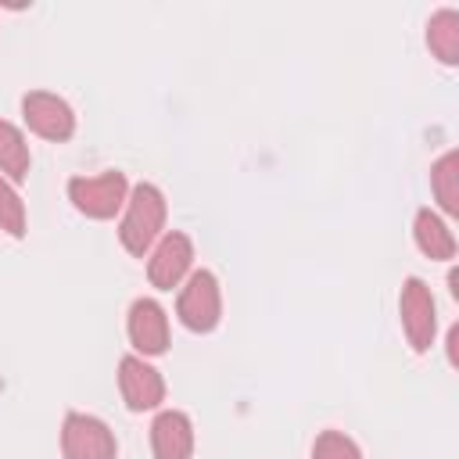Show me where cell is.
Wrapping results in <instances>:
<instances>
[{"label":"cell","mask_w":459,"mask_h":459,"mask_svg":"<svg viewBox=\"0 0 459 459\" xmlns=\"http://www.w3.org/2000/svg\"><path fill=\"white\" fill-rule=\"evenodd\" d=\"M22 118L25 126L43 136V140H54V143H65L75 136V111L65 97L50 93V90H29L22 97Z\"/></svg>","instance_id":"cell-6"},{"label":"cell","mask_w":459,"mask_h":459,"mask_svg":"<svg viewBox=\"0 0 459 459\" xmlns=\"http://www.w3.org/2000/svg\"><path fill=\"white\" fill-rule=\"evenodd\" d=\"M455 341H459V326L448 330V362H452V366H455Z\"/></svg>","instance_id":"cell-17"},{"label":"cell","mask_w":459,"mask_h":459,"mask_svg":"<svg viewBox=\"0 0 459 459\" xmlns=\"http://www.w3.org/2000/svg\"><path fill=\"white\" fill-rule=\"evenodd\" d=\"M398 319H402L409 348L416 355L430 351V344L437 337V305H434L430 287L420 276H409L402 283V290H398Z\"/></svg>","instance_id":"cell-4"},{"label":"cell","mask_w":459,"mask_h":459,"mask_svg":"<svg viewBox=\"0 0 459 459\" xmlns=\"http://www.w3.org/2000/svg\"><path fill=\"white\" fill-rule=\"evenodd\" d=\"M118 391H122L126 409L147 412L165 402V377L143 355H122L118 359Z\"/></svg>","instance_id":"cell-8"},{"label":"cell","mask_w":459,"mask_h":459,"mask_svg":"<svg viewBox=\"0 0 459 459\" xmlns=\"http://www.w3.org/2000/svg\"><path fill=\"white\" fill-rule=\"evenodd\" d=\"M176 316L186 330L194 333H208L219 326L222 319V290L212 269H197L186 276L179 298H176Z\"/></svg>","instance_id":"cell-3"},{"label":"cell","mask_w":459,"mask_h":459,"mask_svg":"<svg viewBox=\"0 0 459 459\" xmlns=\"http://www.w3.org/2000/svg\"><path fill=\"white\" fill-rule=\"evenodd\" d=\"M427 47L441 65H459V11L441 7L427 22Z\"/></svg>","instance_id":"cell-12"},{"label":"cell","mask_w":459,"mask_h":459,"mask_svg":"<svg viewBox=\"0 0 459 459\" xmlns=\"http://www.w3.org/2000/svg\"><path fill=\"white\" fill-rule=\"evenodd\" d=\"M165 215H169V204H165L161 186H154V183L129 186V197H126V208L118 219V244L133 258H143L154 247V240L161 237Z\"/></svg>","instance_id":"cell-1"},{"label":"cell","mask_w":459,"mask_h":459,"mask_svg":"<svg viewBox=\"0 0 459 459\" xmlns=\"http://www.w3.org/2000/svg\"><path fill=\"white\" fill-rule=\"evenodd\" d=\"M412 240L416 247L430 258V262H452L455 258V233L448 230V222L430 212V208H420L416 219H412Z\"/></svg>","instance_id":"cell-11"},{"label":"cell","mask_w":459,"mask_h":459,"mask_svg":"<svg viewBox=\"0 0 459 459\" xmlns=\"http://www.w3.org/2000/svg\"><path fill=\"white\" fill-rule=\"evenodd\" d=\"M430 190L445 215H459V151H445L430 165Z\"/></svg>","instance_id":"cell-14"},{"label":"cell","mask_w":459,"mask_h":459,"mask_svg":"<svg viewBox=\"0 0 459 459\" xmlns=\"http://www.w3.org/2000/svg\"><path fill=\"white\" fill-rule=\"evenodd\" d=\"M0 230L7 237H25V201L11 179L0 176Z\"/></svg>","instance_id":"cell-15"},{"label":"cell","mask_w":459,"mask_h":459,"mask_svg":"<svg viewBox=\"0 0 459 459\" xmlns=\"http://www.w3.org/2000/svg\"><path fill=\"white\" fill-rule=\"evenodd\" d=\"M68 201L86 219H115L126 208L129 179L118 169H108L100 176H72L68 179Z\"/></svg>","instance_id":"cell-2"},{"label":"cell","mask_w":459,"mask_h":459,"mask_svg":"<svg viewBox=\"0 0 459 459\" xmlns=\"http://www.w3.org/2000/svg\"><path fill=\"white\" fill-rule=\"evenodd\" d=\"M190 265H194V240L186 233L172 230V233H165L151 247V255H147V280L158 290H172V287H179L190 276Z\"/></svg>","instance_id":"cell-7"},{"label":"cell","mask_w":459,"mask_h":459,"mask_svg":"<svg viewBox=\"0 0 459 459\" xmlns=\"http://www.w3.org/2000/svg\"><path fill=\"white\" fill-rule=\"evenodd\" d=\"M29 165H32V154H29L25 133L14 122L0 118V176L11 183H22L29 176Z\"/></svg>","instance_id":"cell-13"},{"label":"cell","mask_w":459,"mask_h":459,"mask_svg":"<svg viewBox=\"0 0 459 459\" xmlns=\"http://www.w3.org/2000/svg\"><path fill=\"white\" fill-rule=\"evenodd\" d=\"M154 459H190L194 455V423L179 409H161L151 423Z\"/></svg>","instance_id":"cell-10"},{"label":"cell","mask_w":459,"mask_h":459,"mask_svg":"<svg viewBox=\"0 0 459 459\" xmlns=\"http://www.w3.org/2000/svg\"><path fill=\"white\" fill-rule=\"evenodd\" d=\"M129 344L140 355H165L169 351V316L154 298H136L126 312Z\"/></svg>","instance_id":"cell-9"},{"label":"cell","mask_w":459,"mask_h":459,"mask_svg":"<svg viewBox=\"0 0 459 459\" xmlns=\"http://www.w3.org/2000/svg\"><path fill=\"white\" fill-rule=\"evenodd\" d=\"M61 455L65 459H115V430L90 412H68L61 423Z\"/></svg>","instance_id":"cell-5"},{"label":"cell","mask_w":459,"mask_h":459,"mask_svg":"<svg viewBox=\"0 0 459 459\" xmlns=\"http://www.w3.org/2000/svg\"><path fill=\"white\" fill-rule=\"evenodd\" d=\"M312 459H362V448L344 430H323L312 441Z\"/></svg>","instance_id":"cell-16"}]
</instances>
